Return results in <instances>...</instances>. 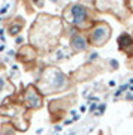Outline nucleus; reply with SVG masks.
<instances>
[{
  "label": "nucleus",
  "mask_w": 133,
  "mask_h": 135,
  "mask_svg": "<svg viewBox=\"0 0 133 135\" xmlns=\"http://www.w3.org/2000/svg\"><path fill=\"white\" fill-rule=\"evenodd\" d=\"M63 18L72 26H75L78 29H82L88 24L90 21V12L84 5L81 3H72L66 6V9L63 11Z\"/></svg>",
  "instance_id": "f257e3e1"
},
{
  "label": "nucleus",
  "mask_w": 133,
  "mask_h": 135,
  "mask_svg": "<svg viewBox=\"0 0 133 135\" xmlns=\"http://www.w3.org/2000/svg\"><path fill=\"white\" fill-rule=\"evenodd\" d=\"M111 39V27L105 21H97L88 32V44L93 47H103Z\"/></svg>",
  "instance_id": "f03ea898"
},
{
  "label": "nucleus",
  "mask_w": 133,
  "mask_h": 135,
  "mask_svg": "<svg viewBox=\"0 0 133 135\" xmlns=\"http://www.w3.org/2000/svg\"><path fill=\"white\" fill-rule=\"evenodd\" d=\"M70 48L73 53H81L87 50V41L81 33H73L70 36Z\"/></svg>",
  "instance_id": "7ed1b4c3"
},
{
  "label": "nucleus",
  "mask_w": 133,
  "mask_h": 135,
  "mask_svg": "<svg viewBox=\"0 0 133 135\" xmlns=\"http://www.w3.org/2000/svg\"><path fill=\"white\" fill-rule=\"evenodd\" d=\"M24 26H25L24 18H23V17H17V18H14L9 24H8L6 32H8V35H9V36H17V35L21 33V30H23Z\"/></svg>",
  "instance_id": "20e7f679"
},
{
  "label": "nucleus",
  "mask_w": 133,
  "mask_h": 135,
  "mask_svg": "<svg viewBox=\"0 0 133 135\" xmlns=\"http://www.w3.org/2000/svg\"><path fill=\"white\" fill-rule=\"evenodd\" d=\"M25 102H27L30 107H34V108H39V107H40V104H42L40 96H39L38 92H36L32 86L27 89V93H25Z\"/></svg>",
  "instance_id": "39448f33"
},
{
  "label": "nucleus",
  "mask_w": 133,
  "mask_h": 135,
  "mask_svg": "<svg viewBox=\"0 0 133 135\" xmlns=\"http://www.w3.org/2000/svg\"><path fill=\"white\" fill-rule=\"evenodd\" d=\"M129 9H130V12L133 14V0H130V5H129Z\"/></svg>",
  "instance_id": "423d86ee"
}]
</instances>
